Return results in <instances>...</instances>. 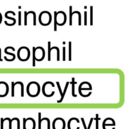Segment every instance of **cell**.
<instances>
[{
	"mask_svg": "<svg viewBox=\"0 0 131 129\" xmlns=\"http://www.w3.org/2000/svg\"><path fill=\"white\" fill-rule=\"evenodd\" d=\"M69 60L72 61V42H69Z\"/></svg>",
	"mask_w": 131,
	"mask_h": 129,
	"instance_id": "12",
	"label": "cell"
},
{
	"mask_svg": "<svg viewBox=\"0 0 131 129\" xmlns=\"http://www.w3.org/2000/svg\"><path fill=\"white\" fill-rule=\"evenodd\" d=\"M42 120H41V112H38V129H41Z\"/></svg>",
	"mask_w": 131,
	"mask_h": 129,
	"instance_id": "16",
	"label": "cell"
},
{
	"mask_svg": "<svg viewBox=\"0 0 131 129\" xmlns=\"http://www.w3.org/2000/svg\"><path fill=\"white\" fill-rule=\"evenodd\" d=\"M58 126L60 127V129H65V126H66V124H65V120L63 118H60V124H59V118L54 119L52 122V128H54L56 126Z\"/></svg>",
	"mask_w": 131,
	"mask_h": 129,
	"instance_id": "7",
	"label": "cell"
},
{
	"mask_svg": "<svg viewBox=\"0 0 131 129\" xmlns=\"http://www.w3.org/2000/svg\"><path fill=\"white\" fill-rule=\"evenodd\" d=\"M63 61H65V47H63Z\"/></svg>",
	"mask_w": 131,
	"mask_h": 129,
	"instance_id": "27",
	"label": "cell"
},
{
	"mask_svg": "<svg viewBox=\"0 0 131 129\" xmlns=\"http://www.w3.org/2000/svg\"><path fill=\"white\" fill-rule=\"evenodd\" d=\"M87 25V11H84V26Z\"/></svg>",
	"mask_w": 131,
	"mask_h": 129,
	"instance_id": "26",
	"label": "cell"
},
{
	"mask_svg": "<svg viewBox=\"0 0 131 129\" xmlns=\"http://www.w3.org/2000/svg\"><path fill=\"white\" fill-rule=\"evenodd\" d=\"M72 6H69V19H70L69 20V25L70 26L72 25V16H73L74 14H77V11L72 12Z\"/></svg>",
	"mask_w": 131,
	"mask_h": 129,
	"instance_id": "9",
	"label": "cell"
},
{
	"mask_svg": "<svg viewBox=\"0 0 131 129\" xmlns=\"http://www.w3.org/2000/svg\"><path fill=\"white\" fill-rule=\"evenodd\" d=\"M93 118H92L90 119V121L89 125H88V127L87 128V129H90V127L91 126H92V123H93Z\"/></svg>",
	"mask_w": 131,
	"mask_h": 129,
	"instance_id": "29",
	"label": "cell"
},
{
	"mask_svg": "<svg viewBox=\"0 0 131 129\" xmlns=\"http://www.w3.org/2000/svg\"><path fill=\"white\" fill-rule=\"evenodd\" d=\"M3 118H1V129H3Z\"/></svg>",
	"mask_w": 131,
	"mask_h": 129,
	"instance_id": "31",
	"label": "cell"
},
{
	"mask_svg": "<svg viewBox=\"0 0 131 129\" xmlns=\"http://www.w3.org/2000/svg\"><path fill=\"white\" fill-rule=\"evenodd\" d=\"M28 12L24 11V26H27V16H28Z\"/></svg>",
	"mask_w": 131,
	"mask_h": 129,
	"instance_id": "24",
	"label": "cell"
},
{
	"mask_svg": "<svg viewBox=\"0 0 131 129\" xmlns=\"http://www.w3.org/2000/svg\"><path fill=\"white\" fill-rule=\"evenodd\" d=\"M72 82L69 83V84H72V97H77V95L75 94V84H76V82H75V78L72 77Z\"/></svg>",
	"mask_w": 131,
	"mask_h": 129,
	"instance_id": "8",
	"label": "cell"
},
{
	"mask_svg": "<svg viewBox=\"0 0 131 129\" xmlns=\"http://www.w3.org/2000/svg\"><path fill=\"white\" fill-rule=\"evenodd\" d=\"M15 84H17V85H18V84H19V85L20 86V87H21V97H23L24 96V84H23V83H22V82H16V83H15Z\"/></svg>",
	"mask_w": 131,
	"mask_h": 129,
	"instance_id": "13",
	"label": "cell"
},
{
	"mask_svg": "<svg viewBox=\"0 0 131 129\" xmlns=\"http://www.w3.org/2000/svg\"><path fill=\"white\" fill-rule=\"evenodd\" d=\"M15 85H14V82H12V97H14L15 96Z\"/></svg>",
	"mask_w": 131,
	"mask_h": 129,
	"instance_id": "19",
	"label": "cell"
},
{
	"mask_svg": "<svg viewBox=\"0 0 131 129\" xmlns=\"http://www.w3.org/2000/svg\"><path fill=\"white\" fill-rule=\"evenodd\" d=\"M18 59L20 61H26L30 57V51L27 47H20L17 51Z\"/></svg>",
	"mask_w": 131,
	"mask_h": 129,
	"instance_id": "4",
	"label": "cell"
},
{
	"mask_svg": "<svg viewBox=\"0 0 131 129\" xmlns=\"http://www.w3.org/2000/svg\"><path fill=\"white\" fill-rule=\"evenodd\" d=\"M56 84H57V86H58V88L59 92H60V95H61V96H62V94H63V92H62V91H61V86H60V83H59V82H56Z\"/></svg>",
	"mask_w": 131,
	"mask_h": 129,
	"instance_id": "21",
	"label": "cell"
},
{
	"mask_svg": "<svg viewBox=\"0 0 131 129\" xmlns=\"http://www.w3.org/2000/svg\"><path fill=\"white\" fill-rule=\"evenodd\" d=\"M54 22L57 26L65 25L67 22V15L64 11H54Z\"/></svg>",
	"mask_w": 131,
	"mask_h": 129,
	"instance_id": "5",
	"label": "cell"
},
{
	"mask_svg": "<svg viewBox=\"0 0 131 129\" xmlns=\"http://www.w3.org/2000/svg\"><path fill=\"white\" fill-rule=\"evenodd\" d=\"M9 92V87L6 82H0V97L7 96Z\"/></svg>",
	"mask_w": 131,
	"mask_h": 129,
	"instance_id": "6",
	"label": "cell"
},
{
	"mask_svg": "<svg viewBox=\"0 0 131 129\" xmlns=\"http://www.w3.org/2000/svg\"><path fill=\"white\" fill-rule=\"evenodd\" d=\"M5 120H8L9 121V129H12V120H10L9 118H6L5 119H4L3 121H5Z\"/></svg>",
	"mask_w": 131,
	"mask_h": 129,
	"instance_id": "22",
	"label": "cell"
},
{
	"mask_svg": "<svg viewBox=\"0 0 131 129\" xmlns=\"http://www.w3.org/2000/svg\"><path fill=\"white\" fill-rule=\"evenodd\" d=\"M69 82H67L66 85H65V89H64V91H63V93L62 96L61 97V99H60V100L57 101L58 103H61V102L63 101V100L64 97H65V95L66 94V92H67V88H68V86H69Z\"/></svg>",
	"mask_w": 131,
	"mask_h": 129,
	"instance_id": "11",
	"label": "cell"
},
{
	"mask_svg": "<svg viewBox=\"0 0 131 129\" xmlns=\"http://www.w3.org/2000/svg\"><path fill=\"white\" fill-rule=\"evenodd\" d=\"M45 57V50L42 47H33V66H35V61H42Z\"/></svg>",
	"mask_w": 131,
	"mask_h": 129,
	"instance_id": "2",
	"label": "cell"
},
{
	"mask_svg": "<svg viewBox=\"0 0 131 129\" xmlns=\"http://www.w3.org/2000/svg\"><path fill=\"white\" fill-rule=\"evenodd\" d=\"M101 120V118H99V114H96L95 118H93V120H95V121H96L95 129H99V121Z\"/></svg>",
	"mask_w": 131,
	"mask_h": 129,
	"instance_id": "14",
	"label": "cell"
},
{
	"mask_svg": "<svg viewBox=\"0 0 131 129\" xmlns=\"http://www.w3.org/2000/svg\"><path fill=\"white\" fill-rule=\"evenodd\" d=\"M5 52L6 54H9V55H10V56H12L13 60H15V57H16V56H15V54H14V53H12V52H9L8 51H7V49H6V48H5Z\"/></svg>",
	"mask_w": 131,
	"mask_h": 129,
	"instance_id": "17",
	"label": "cell"
},
{
	"mask_svg": "<svg viewBox=\"0 0 131 129\" xmlns=\"http://www.w3.org/2000/svg\"><path fill=\"white\" fill-rule=\"evenodd\" d=\"M93 25V6H90V26Z\"/></svg>",
	"mask_w": 131,
	"mask_h": 129,
	"instance_id": "15",
	"label": "cell"
},
{
	"mask_svg": "<svg viewBox=\"0 0 131 129\" xmlns=\"http://www.w3.org/2000/svg\"><path fill=\"white\" fill-rule=\"evenodd\" d=\"M32 14H33V26H36V17H37V15H36V13L35 12V11H32Z\"/></svg>",
	"mask_w": 131,
	"mask_h": 129,
	"instance_id": "23",
	"label": "cell"
},
{
	"mask_svg": "<svg viewBox=\"0 0 131 129\" xmlns=\"http://www.w3.org/2000/svg\"><path fill=\"white\" fill-rule=\"evenodd\" d=\"M38 21L42 26H49L52 21V15L48 11H42L38 17Z\"/></svg>",
	"mask_w": 131,
	"mask_h": 129,
	"instance_id": "3",
	"label": "cell"
},
{
	"mask_svg": "<svg viewBox=\"0 0 131 129\" xmlns=\"http://www.w3.org/2000/svg\"><path fill=\"white\" fill-rule=\"evenodd\" d=\"M81 121H82V123H83V126H84V129H87V127H86V123H85V121H84V119L83 118H81Z\"/></svg>",
	"mask_w": 131,
	"mask_h": 129,
	"instance_id": "28",
	"label": "cell"
},
{
	"mask_svg": "<svg viewBox=\"0 0 131 129\" xmlns=\"http://www.w3.org/2000/svg\"><path fill=\"white\" fill-rule=\"evenodd\" d=\"M15 120H17V129H20V120L17 118H15Z\"/></svg>",
	"mask_w": 131,
	"mask_h": 129,
	"instance_id": "30",
	"label": "cell"
},
{
	"mask_svg": "<svg viewBox=\"0 0 131 129\" xmlns=\"http://www.w3.org/2000/svg\"><path fill=\"white\" fill-rule=\"evenodd\" d=\"M26 91L27 94L30 97H37L40 92V84L37 82H30L27 86Z\"/></svg>",
	"mask_w": 131,
	"mask_h": 129,
	"instance_id": "1",
	"label": "cell"
},
{
	"mask_svg": "<svg viewBox=\"0 0 131 129\" xmlns=\"http://www.w3.org/2000/svg\"><path fill=\"white\" fill-rule=\"evenodd\" d=\"M19 26L21 25V11H19Z\"/></svg>",
	"mask_w": 131,
	"mask_h": 129,
	"instance_id": "25",
	"label": "cell"
},
{
	"mask_svg": "<svg viewBox=\"0 0 131 129\" xmlns=\"http://www.w3.org/2000/svg\"><path fill=\"white\" fill-rule=\"evenodd\" d=\"M1 22H2V15H1V14L0 13V24H1Z\"/></svg>",
	"mask_w": 131,
	"mask_h": 129,
	"instance_id": "32",
	"label": "cell"
},
{
	"mask_svg": "<svg viewBox=\"0 0 131 129\" xmlns=\"http://www.w3.org/2000/svg\"><path fill=\"white\" fill-rule=\"evenodd\" d=\"M82 90H92V87H88V88H83L81 87V86L79 85V93H81Z\"/></svg>",
	"mask_w": 131,
	"mask_h": 129,
	"instance_id": "18",
	"label": "cell"
},
{
	"mask_svg": "<svg viewBox=\"0 0 131 129\" xmlns=\"http://www.w3.org/2000/svg\"><path fill=\"white\" fill-rule=\"evenodd\" d=\"M58 48V47H51V42L50 41H49L48 42V61H51V51L53 49H57Z\"/></svg>",
	"mask_w": 131,
	"mask_h": 129,
	"instance_id": "10",
	"label": "cell"
},
{
	"mask_svg": "<svg viewBox=\"0 0 131 129\" xmlns=\"http://www.w3.org/2000/svg\"><path fill=\"white\" fill-rule=\"evenodd\" d=\"M5 17L6 18V19H10V20H13V22H14L16 23V19H14V18H13V17H9V16H8V14H7V13H6V12L5 13Z\"/></svg>",
	"mask_w": 131,
	"mask_h": 129,
	"instance_id": "20",
	"label": "cell"
}]
</instances>
